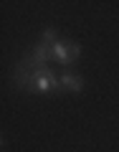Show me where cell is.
I'll return each mask as SVG.
<instances>
[{
	"label": "cell",
	"mask_w": 119,
	"mask_h": 152,
	"mask_svg": "<svg viewBox=\"0 0 119 152\" xmlns=\"http://www.w3.org/2000/svg\"><path fill=\"white\" fill-rule=\"evenodd\" d=\"M23 84H26L31 91H36V94H51V91H58L61 89V81L46 69V66L38 69L36 74H31L28 79H23Z\"/></svg>",
	"instance_id": "cell-1"
},
{
	"label": "cell",
	"mask_w": 119,
	"mask_h": 152,
	"mask_svg": "<svg viewBox=\"0 0 119 152\" xmlns=\"http://www.w3.org/2000/svg\"><path fill=\"white\" fill-rule=\"evenodd\" d=\"M79 56H81V46L74 43V41H56V43H51V58L61 66L74 64Z\"/></svg>",
	"instance_id": "cell-2"
},
{
	"label": "cell",
	"mask_w": 119,
	"mask_h": 152,
	"mask_svg": "<svg viewBox=\"0 0 119 152\" xmlns=\"http://www.w3.org/2000/svg\"><path fill=\"white\" fill-rule=\"evenodd\" d=\"M58 81H61V86H64V89L76 91V94L84 89V79H81V76H74V74H64V76H58Z\"/></svg>",
	"instance_id": "cell-3"
}]
</instances>
